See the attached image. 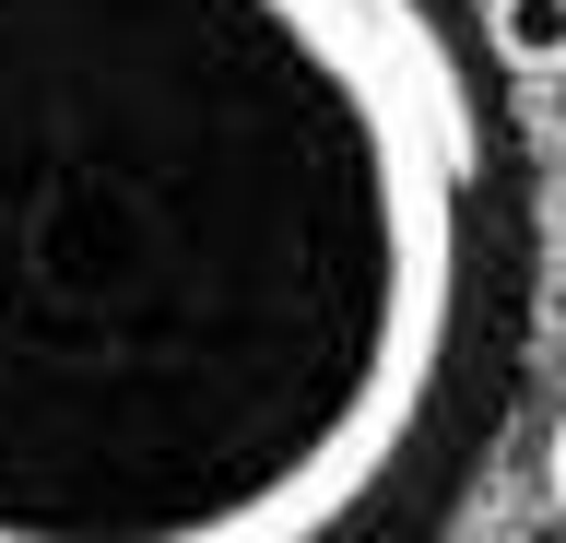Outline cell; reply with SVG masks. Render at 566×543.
I'll return each mask as SVG.
<instances>
[{"instance_id":"2","label":"cell","mask_w":566,"mask_h":543,"mask_svg":"<svg viewBox=\"0 0 566 543\" xmlns=\"http://www.w3.org/2000/svg\"><path fill=\"white\" fill-rule=\"evenodd\" d=\"M484 48L507 60V72L555 83L566 72V0H484Z\"/></svg>"},{"instance_id":"4","label":"cell","mask_w":566,"mask_h":543,"mask_svg":"<svg viewBox=\"0 0 566 543\" xmlns=\"http://www.w3.org/2000/svg\"><path fill=\"white\" fill-rule=\"evenodd\" d=\"M555 95H566V72H555Z\"/></svg>"},{"instance_id":"3","label":"cell","mask_w":566,"mask_h":543,"mask_svg":"<svg viewBox=\"0 0 566 543\" xmlns=\"http://www.w3.org/2000/svg\"><path fill=\"white\" fill-rule=\"evenodd\" d=\"M543 484H555V508H566V426H555V449H543Z\"/></svg>"},{"instance_id":"1","label":"cell","mask_w":566,"mask_h":543,"mask_svg":"<svg viewBox=\"0 0 566 543\" xmlns=\"http://www.w3.org/2000/svg\"><path fill=\"white\" fill-rule=\"evenodd\" d=\"M472 249L424 0H0V543H331L437 426Z\"/></svg>"}]
</instances>
